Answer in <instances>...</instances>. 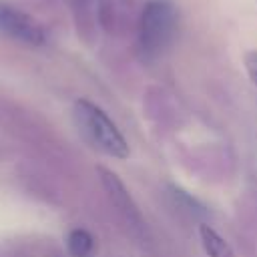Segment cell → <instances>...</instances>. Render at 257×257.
<instances>
[{
	"label": "cell",
	"instance_id": "cell-2",
	"mask_svg": "<svg viewBox=\"0 0 257 257\" xmlns=\"http://www.w3.org/2000/svg\"><path fill=\"white\" fill-rule=\"evenodd\" d=\"M177 28V16L171 4L151 2L139 20V46L147 58H155L167 50L173 42Z\"/></svg>",
	"mask_w": 257,
	"mask_h": 257
},
{
	"label": "cell",
	"instance_id": "cell-1",
	"mask_svg": "<svg viewBox=\"0 0 257 257\" xmlns=\"http://www.w3.org/2000/svg\"><path fill=\"white\" fill-rule=\"evenodd\" d=\"M74 120L78 131L84 135V139L96 147L98 151H102L108 157L114 159H126L131 149L128 143L124 141V137L120 135V131L116 128V124L106 116V112L96 106L90 100H76L74 104Z\"/></svg>",
	"mask_w": 257,
	"mask_h": 257
},
{
	"label": "cell",
	"instance_id": "cell-5",
	"mask_svg": "<svg viewBox=\"0 0 257 257\" xmlns=\"http://www.w3.org/2000/svg\"><path fill=\"white\" fill-rule=\"evenodd\" d=\"M199 237H201L203 249L209 257H233V249L213 227L201 225L199 227Z\"/></svg>",
	"mask_w": 257,
	"mask_h": 257
},
{
	"label": "cell",
	"instance_id": "cell-7",
	"mask_svg": "<svg viewBox=\"0 0 257 257\" xmlns=\"http://www.w3.org/2000/svg\"><path fill=\"white\" fill-rule=\"evenodd\" d=\"M245 68L249 72V78H251L253 86L257 88V50H249L245 54Z\"/></svg>",
	"mask_w": 257,
	"mask_h": 257
},
{
	"label": "cell",
	"instance_id": "cell-6",
	"mask_svg": "<svg viewBox=\"0 0 257 257\" xmlns=\"http://www.w3.org/2000/svg\"><path fill=\"white\" fill-rule=\"evenodd\" d=\"M66 247L72 257H90L94 251V239L86 229H72L66 237Z\"/></svg>",
	"mask_w": 257,
	"mask_h": 257
},
{
	"label": "cell",
	"instance_id": "cell-4",
	"mask_svg": "<svg viewBox=\"0 0 257 257\" xmlns=\"http://www.w3.org/2000/svg\"><path fill=\"white\" fill-rule=\"evenodd\" d=\"M98 173H100L102 185L106 187V191H108L110 199L114 201V205H116L118 209H122V211L126 213V219H128V221L137 219V221L141 223V215H139V211H137V205L133 203L131 195L126 193V189H124V185H122V183L118 181V177H116L114 173L106 171L104 167H98Z\"/></svg>",
	"mask_w": 257,
	"mask_h": 257
},
{
	"label": "cell",
	"instance_id": "cell-3",
	"mask_svg": "<svg viewBox=\"0 0 257 257\" xmlns=\"http://www.w3.org/2000/svg\"><path fill=\"white\" fill-rule=\"evenodd\" d=\"M0 30L10 38L30 46H40L46 38L42 26L30 14L4 2H0Z\"/></svg>",
	"mask_w": 257,
	"mask_h": 257
}]
</instances>
